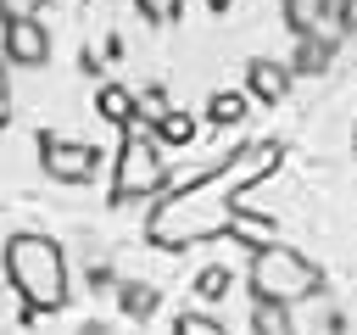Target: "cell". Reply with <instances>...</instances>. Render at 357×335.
Masks as SVG:
<instances>
[{
	"label": "cell",
	"mask_w": 357,
	"mask_h": 335,
	"mask_svg": "<svg viewBox=\"0 0 357 335\" xmlns=\"http://www.w3.org/2000/svg\"><path fill=\"white\" fill-rule=\"evenodd\" d=\"M279 156H284V151H279L273 140L234 145V151L223 156V168L190 179L178 195H167V201L151 207V218H145L151 246L178 251V246H190V240H206V234L229 229V223H234V207L245 201V190H257V184L279 168Z\"/></svg>",
	"instance_id": "cell-1"
},
{
	"label": "cell",
	"mask_w": 357,
	"mask_h": 335,
	"mask_svg": "<svg viewBox=\"0 0 357 335\" xmlns=\"http://www.w3.org/2000/svg\"><path fill=\"white\" fill-rule=\"evenodd\" d=\"M0 268L17 285V296L28 302V313H61L67 307V251L50 234H33V229L11 234L0 251Z\"/></svg>",
	"instance_id": "cell-2"
},
{
	"label": "cell",
	"mask_w": 357,
	"mask_h": 335,
	"mask_svg": "<svg viewBox=\"0 0 357 335\" xmlns=\"http://www.w3.org/2000/svg\"><path fill=\"white\" fill-rule=\"evenodd\" d=\"M251 296L257 302H273V307H296V302H307V296H318V262L312 257H301L296 246H284V240H262V246H251Z\"/></svg>",
	"instance_id": "cell-3"
},
{
	"label": "cell",
	"mask_w": 357,
	"mask_h": 335,
	"mask_svg": "<svg viewBox=\"0 0 357 335\" xmlns=\"http://www.w3.org/2000/svg\"><path fill=\"white\" fill-rule=\"evenodd\" d=\"M167 184V168H162V151L151 134L128 128L123 134V151H117V168H112V201H145Z\"/></svg>",
	"instance_id": "cell-4"
},
{
	"label": "cell",
	"mask_w": 357,
	"mask_h": 335,
	"mask_svg": "<svg viewBox=\"0 0 357 335\" xmlns=\"http://www.w3.org/2000/svg\"><path fill=\"white\" fill-rule=\"evenodd\" d=\"M39 168L56 184H89L100 168V145L89 140H67V134H39Z\"/></svg>",
	"instance_id": "cell-5"
},
{
	"label": "cell",
	"mask_w": 357,
	"mask_h": 335,
	"mask_svg": "<svg viewBox=\"0 0 357 335\" xmlns=\"http://www.w3.org/2000/svg\"><path fill=\"white\" fill-rule=\"evenodd\" d=\"M0 61L6 67H45L50 61V28L39 17L0 22Z\"/></svg>",
	"instance_id": "cell-6"
},
{
	"label": "cell",
	"mask_w": 357,
	"mask_h": 335,
	"mask_svg": "<svg viewBox=\"0 0 357 335\" xmlns=\"http://www.w3.org/2000/svg\"><path fill=\"white\" fill-rule=\"evenodd\" d=\"M290 61H273V56H257L251 67H245V95L251 100H268V106H279L284 95H290Z\"/></svg>",
	"instance_id": "cell-7"
},
{
	"label": "cell",
	"mask_w": 357,
	"mask_h": 335,
	"mask_svg": "<svg viewBox=\"0 0 357 335\" xmlns=\"http://www.w3.org/2000/svg\"><path fill=\"white\" fill-rule=\"evenodd\" d=\"M279 11H284V28H290L296 39H312V34H324L335 0H279Z\"/></svg>",
	"instance_id": "cell-8"
},
{
	"label": "cell",
	"mask_w": 357,
	"mask_h": 335,
	"mask_svg": "<svg viewBox=\"0 0 357 335\" xmlns=\"http://www.w3.org/2000/svg\"><path fill=\"white\" fill-rule=\"evenodd\" d=\"M329 61H335V39H324V34H312V39H301V45H296V61H290V78H318V73H329Z\"/></svg>",
	"instance_id": "cell-9"
},
{
	"label": "cell",
	"mask_w": 357,
	"mask_h": 335,
	"mask_svg": "<svg viewBox=\"0 0 357 335\" xmlns=\"http://www.w3.org/2000/svg\"><path fill=\"white\" fill-rule=\"evenodd\" d=\"M95 106H100V117H106V123H117V128H134V95H128L123 84H106V89L95 95Z\"/></svg>",
	"instance_id": "cell-10"
},
{
	"label": "cell",
	"mask_w": 357,
	"mask_h": 335,
	"mask_svg": "<svg viewBox=\"0 0 357 335\" xmlns=\"http://www.w3.org/2000/svg\"><path fill=\"white\" fill-rule=\"evenodd\" d=\"M245 100H251V95H240V89H218V95L206 100V117H212V123H240V117H245Z\"/></svg>",
	"instance_id": "cell-11"
},
{
	"label": "cell",
	"mask_w": 357,
	"mask_h": 335,
	"mask_svg": "<svg viewBox=\"0 0 357 335\" xmlns=\"http://www.w3.org/2000/svg\"><path fill=\"white\" fill-rule=\"evenodd\" d=\"M251 324H257V335H296L290 329V307H273V302H257Z\"/></svg>",
	"instance_id": "cell-12"
},
{
	"label": "cell",
	"mask_w": 357,
	"mask_h": 335,
	"mask_svg": "<svg viewBox=\"0 0 357 335\" xmlns=\"http://www.w3.org/2000/svg\"><path fill=\"white\" fill-rule=\"evenodd\" d=\"M190 134H195V117H190V112H167V117L156 123V140H162V145H184Z\"/></svg>",
	"instance_id": "cell-13"
},
{
	"label": "cell",
	"mask_w": 357,
	"mask_h": 335,
	"mask_svg": "<svg viewBox=\"0 0 357 335\" xmlns=\"http://www.w3.org/2000/svg\"><path fill=\"white\" fill-rule=\"evenodd\" d=\"M134 112H139V117H151V123H162V117H167L173 106H167V95H162L156 84H151V89H139V95H134Z\"/></svg>",
	"instance_id": "cell-14"
},
{
	"label": "cell",
	"mask_w": 357,
	"mask_h": 335,
	"mask_svg": "<svg viewBox=\"0 0 357 335\" xmlns=\"http://www.w3.org/2000/svg\"><path fill=\"white\" fill-rule=\"evenodd\" d=\"M173 335H229V329H223L212 313H184V318L173 324Z\"/></svg>",
	"instance_id": "cell-15"
},
{
	"label": "cell",
	"mask_w": 357,
	"mask_h": 335,
	"mask_svg": "<svg viewBox=\"0 0 357 335\" xmlns=\"http://www.w3.org/2000/svg\"><path fill=\"white\" fill-rule=\"evenodd\" d=\"M134 6L145 11V22H173L184 11V0H134Z\"/></svg>",
	"instance_id": "cell-16"
},
{
	"label": "cell",
	"mask_w": 357,
	"mask_h": 335,
	"mask_svg": "<svg viewBox=\"0 0 357 335\" xmlns=\"http://www.w3.org/2000/svg\"><path fill=\"white\" fill-rule=\"evenodd\" d=\"M45 0H0V22H17V17H39Z\"/></svg>",
	"instance_id": "cell-17"
},
{
	"label": "cell",
	"mask_w": 357,
	"mask_h": 335,
	"mask_svg": "<svg viewBox=\"0 0 357 335\" xmlns=\"http://www.w3.org/2000/svg\"><path fill=\"white\" fill-rule=\"evenodd\" d=\"M123 307H128V313H151V307H156V296H151L145 285H128V290H123Z\"/></svg>",
	"instance_id": "cell-18"
},
{
	"label": "cell",
	"mask_w": 357,
	"mask_h": 335,
	"mask_svg": "<svg viewBox=\"0 0 357 335\" xmlns=\"http://www.w3.org/2000/svg\"><path fill=\"white\" fill-rule=\"evenodd\" d=\"M11 123V67L0 61V128Z\"/></svg>",
	"instance_id": "cell-19"
},
{
	"label": "cell",
	"mask_w": 357,
	"mask_h": 335,
	"mask_svg": "<svg viewBox=\"0 0 357 335\" xmlns=\"http://www.w3.org/2000/svg\"><path fill=\"white\" fill-rule=\"evenodd\" d=\"M201 290H206V296H223V290H229V274H223V268H206V274H201Z\"/></svg>",
	"instance_id": "cell-20"
},
{
	"label": "cell",
	"mask_w": 357,
	"mask_h": 335,
	"mask_svg": "<svg viewBox=\"0 0 357 335\" xmlns=\"http://www.w3.org/2000/svg\"><path fill=\"white\" fill-rule=\"evenodd\" d=\"M335 22H340V34H357V0H340L335 6Z\"/></svg>",
	"instance_id": "cell-21"
},
{
	"label": "cell",
	"mask_w": 357,
	"mask_h": 335,
	"mask_svg": "<svg viewBox=\"0 0 357 335\" xmlns=\"http://www.w3.org/2000/svg\"><path fill=\"white\" fill-rule=\"evenodd\" d=\"M351 145H357V128H351Z\"/></svg>",
	"instance_id": "cell-22"
}]
</instances>
